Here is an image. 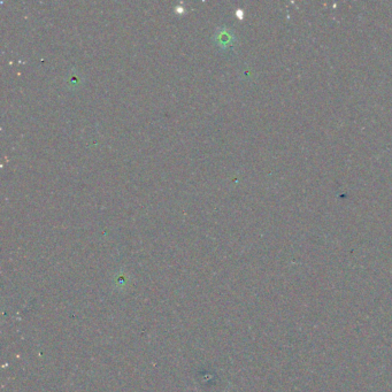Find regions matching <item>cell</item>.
<instances>
[{
    "mask_svg": "<svg viewBox=\"0 0 392 392\" xmlns=\"http://www.w3.org/2000/svg\"><path fill=\"white\" fill-rule=\"evenodd\" d=\"M213 40L218 45L219 47H221L222 50L229 48L233 46L234 41H235V36H234L232 31L227 28H218V30L215 31V34L213 35Z\"/></svg>",
    "mask_w": 392,
    "mask_h": 392,
    "instance_id": "obj_1",
    "label": "cell"
},
{
    "mask_svg": "<svg viewBox=\"0 0 392 392\" xmlns=\"http://www.w3.org/2000/svg\"><path fill=\"white\" fill-rule=\"evenodd\" d=\"M83 82H84V78L82 73L78 72L76 69H72V71L68 73L67 78H66V85L72 90L78 89V87L82 85Z\"/></svg>",
    "mask_w": 392,
    "mask_h": 392,
    "instance_id": "obj_2",
    "label": "cell"
}]
</instances>
